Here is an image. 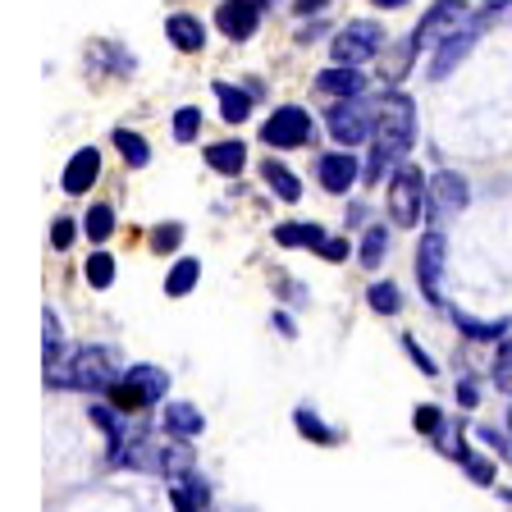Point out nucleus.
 I'll list each match as a JSON object with an SVG mask.
<instances>
[{"mask_svg": "<svg viewBox=\"0 0 512 512\" xmlns=\"http://www.w3.org/2000/svg\"><path fill=\"white\" fill-rule=\"evenodd\" d=\"M375 5H384V10H394V5H403V0H375Z\"/></svg>", "mask_w": 512, "mask_h": 512, "instance_id": "obj_44", "label": "nucleus"}, {"mask_svg": "<svg viewBox=\"0 0 512 512\" xmlns=\"http://www.w3.org/2000/svg\"><path fill=\"white\" fill-rule=\"evenodd\" d=\"M371 110L366 106H357V101H334L330 106V115H325V124H330V133H334V142L339 147H357V142H366L371 138Z\"/></svg>", "mask_w": 512, "mask_h": 512, "instance_id": "obj_8", "label": "nucleus"}, {"mask_svg": "<svg viewBox=\"0 0 512 512\" xmlns=\"http://www.w3.org/2000/svg\"><path fill=\"white\" fill-rule=\"evenodd\" d=\"M508 430H512V412H508Z\"/></svg>", "mask_w": 512, "mask_h": 512, "instance_id": "obj_45", "label": "nucleus"}, {"mask_svg": "<svg viewBox=\"0 0 512 512\" xmlns=\"http://www.w3.org/2000/svg\"><path fill=\"white\" fill-rule=\"evenodd\" d=\"M380 51H384V28L380 23H371V19L348 23V28L334 37V46H330L334 64H366V60H375Z\"/></svg>", "mask_w": 512, "mask_h": 512, "instance_id": "obj_5", "label": "nucleus"}, {"mask_svg": "<svg viewBox=\"0 0 512 512\" xmlns=\"http://www.w3.org/2000/svg\"><path fill=\"white\" fill-rule=\"evenodd\" d=\"M197 279H202V261H197V256H183V261H174L170 279H165V293H170V298H183V293L197 288Z\"/></svg>", "mask_w": 512, "mask_h": 512, "instance_id": "obj_23", "label": "nucleus"}, {"mask_svg": "<svg viewBox=\"0 0 512 512\" xmlns=\"http://www.w3.org/2000/svg\"><path fill=\"white\" fill-rule=\"evenodd\" d=\"M476 439H485V444H490L494 453H499V458H512V444H508V439H503L494 426H480V430H476Z\"/></svg>", "mask_w": 512, "mask_h": 512, "instance_id": "obj_37", "label": "nucleus"}, {"mask_svg": "<svg viewBox=\"0 0 512 512\" xmlns=\"http://www.w3.org/2000/svg\"><path fill=\"white\" fill-rule=\"evenodd\" d=\"M170 499H174V512H202L206 485L197 480V471H188V476L170 480Z\"/></svg>", "mask_w": 512, "mask_h": 512, "instance_id": "obj_17", "label": "nucleus"}, {"mask_svg": "<svg viewBox=\"0 0 512 512\" xmlns=\"http://www.w3.org/2000/svg\"><path fill=\"white\" fill-rule=\"evenodd\" d=\"M311 138V115L302 106H279L261 128V142L270 147H302Z\"/></svg>", "mask_w": 512, "mask_h": 512, "instance_id": "obj_9", "label": "nucleus"}, {"mask_svg": "<svg viewBox=\"0 0 512 512\" xmlns=\"http://www.w3.org/2000/svg\"><path fill=\"white\" fill-rule=\"evenodd\" d=\"M384 252H389V229H380V224H371L362 238V261L366 266H380Z\"/></svg>", "mask_w": 512, "mask_h": 512, "instance_id": "obj_30", "label": "nucleus"}, {"mask_svg": "<svg viewBox=\"0 0 512 512\" xmlns=\"http://www.w3.org/2000/svg\"><path fill=\"white\" fill-rule=\"evenodd\" d=\"M494 384H499L503 394L512 398V339H503L499 357H494Z\"/></svg>", "mask_w": 512, "mask_h": 512, "instance_id": "obj_33", "label": "nucleus"}, {"mask_svg": "<svg viewBox=\"0 0 512 512\" xmlns=\"http://www.w3.org/2000/svg\"><path fill=\"white\" fill-rule=\"evenodd\" d=\"M462 23H471L467 19V5H462V0H439L435 10L416 23V32L407 37V42H412V51H426V46H439L444 37H453Z\"/></svg>", "mask_w": 512, "mask_h": 512, "instance_id": "obj_6", "label": "nucleus"}, {"mask_svg": "<svg viewBox=\"0 0 512 512\" xmlns=\"http://www.w3.org/2000/svg\"><path fill=\"white\" fill-rule=\"evenodd\" d=\"M448 316L458 320V330L467 334V339H476V343H485V339H499L503 330H512V320H476V316H467V311H448Z\"/></svg>", "mask_w": 512, "mask_h": 512, "instance_id": "obj_22", "label": "nucleus"}, {"mask_svg": "<svg viewBox=\"0 0 512 512\" xmlns=\"http://www.w3.org/2000/svg\"><path fill=\"white\" fill-rule=\"evenodd\" d=\"M366 302H371V311H380V316H394V311L403 307V298H398V284H371Z\"/></svg>", "mask_w": 512, "mask_h": 512, "instance_id": "obj_31", "label": "nucleus"}, {"mask_svg": "<svg viewBox=\"0 0 512 512\" xmlns=\"http://www.w3.org/2000/svg\"><path fill=\"white\" fill-rule=\"evenodd\" d=\"M206 165L220 174H243L247 165V147L243 142H215V147H206Z\"/></svg>", "mask_w": 512, "mask_h": 512, "instance_id": "obj_19", "label": "nucleus"}, {"mask_svg": "<svg viewBox=\"0 0 512 512\" xmlns=\"http://www.w3.org/2000/svg\"><path fill=\"white\" fill-rule=\"evenodd\" d=\"M485 28H490V19H485V14H476V19L462 23L453 37H444V42L435 46V60H430V78H448V74H453V69L467 60V51L476 46V37H480Z\"/></svg>", "mask_w": 512, "mask_h": 512, "instance_id": "obj_7", "label": "nucleus"}, {"mask_svg": "<svg viewBox=\"0 0 512 512\" xmlns=\"http://www.w3.org/2000/svg\"><path fill=\"white\" fill-rule=\"evenodd\" d=\"M316 87L325 96H334V101H357L366 92V78L357 74V64H334V69H325L316 78Z\"/></svg>", "mask_w": 512, "mask_h": 512, "instance_id": "obj_13", "label": "nucleus"}, {"mask_svg": "<svg viewBox=\"0 0 512 512\" xmlns=\"http://www.w3.org/2000/svg\"><path fill=\"white\" fill-rule=\"evenodd\" d=\"M215 101H220V115L229 119V124H243L247 110H252V96L234 83H215Z\"/></svg>", "mask_w": 512, "mask_h": 512, "instance_id": "obj_20", "label": "nucleus"}, {"mask_svg": "<svg viewBox=\"0 0 512 512\" xmlns=\"http://www.w3.org/2000/svg\"><path fill=\"white\" fill-rule=\"evenodd\" d=\"M275 325H279V334H288V339H293V334H298V330H293V320H288L284 311H279V316H275Z\"/></svg>", "mask_w": 512, "mask_h": 512, "instance_id": "obj_43", "label": "nucleus"}, {"mask_svg": "<svg viewBox=\"0 0 512 512\" xmlns=\"http://www.w3.org/2000/svg\"><path fill=\"white\" fill-rule=\"evenodd\" d=\"M179 243H183V224H160L156 234H151V247H156V252H174Z\"/></svg>", "mask_w": 512, "mask_h": 512, "instance_id": "obj_34", "label": "nucleus"}, {"mask_svg": "<svg viewBox=\"0 0 512 512\" xmlns=\"http://www.w3.org/2000/svg\"><path fill=\"white\" fill-rule=\"evenodd\" d=\"M74 234H78V224H74V220H55V229H51V243L64 252V247L74 243Z\"/></svg>", "mask_w": 512, "mask_h": 512, "instance_id": "obj_38", "label": "nucleus"}, {"mask_svg": "<svg viewBox=\"0 0 512 512\" xmlns=\"http://www.w3.org/2000/svg\"><path fill=\"white\" fill-rule=\"evenodd\" d=\"M403 348L412 352V362L421 366V371H426V375H435V371H439V366H435V362H430V357H426V348H421V343H416L412 334H407V339H403Z\"/></svg>", "mask_w": 512, "mask_h": 512, "instance_id": "obj_39", "label": "nucleus"}, {"mask_svg": "<svg viewBox=\"0 0 512 512\" xmlns=\"http://www.w3.org/2000/svg\"><path fill=\"white\" fill-rule=\"evenodd\" d=\"M458 403H462V407H476V403H480V394H476V384H471V380L458 384Z\"/></svg>", "mask_w": 512, "mask_h": 512, "instance_id": "obj_41", "label": "nucleus"}, {"mask_svg": "<svg viewBox=\"0 0 512 512\" xmlns=\"http://www.w3.org/2000/svg\"><path fill=\"white\" fill-rule=\"evenodd\" d=\"M261 179H266L270 188H275V197H284V202H298V197H302V183H298V174H293V170H284L279 160H266V165H261Z\"/></svg>", "mask_w": 512, "mask_h": 512, "instance_id": "obj_24", "label": "nucleus"}, {"mask_svg": "<svg viewBox=\"0 0 512 512\" xmlns=\"http://www.w3.org/2000/svg\"><path fill=\"white\" fill-rule=\"evenodd\" d=\"M165 389H170V375L160 371V366L142 362V366H128V371L119 375V384L110 389V403H115L119 412H142V407L160 403Z\"/></svg>", "mask_w": 512, "mask_h": 512, "instance_id": "obj_3", "label": "nucleus"}, {"mask_svg": "<svg viewBox=\"0 0 512 512\" xmlns=\"http://www.w3.org/2000/svg\"><path fill=\"white\" fill-rule=\"evenodd\" d=\"M293 426H298L302 435L311 439V444H339V430L325 426V421H320L311 407H298V412H293Z\"/></svg>", "mask_w": 512, "mask_h": 512, "instance_id": "obj_25", "label": "nucleus"}, {"mask_svg": "<svg viewBox=\"0 0 512 512\" xmlns=\"http://www.w3.org/2000/svg\"><path fill=\"white\" fill-rule=\"evenodd\" d=\"M256 23H261V5L256 0H220V10H215V28L224 37H234V42L252 37Z\"/></svg>", "mask_w": 512, "mask_h": 512, "instance_id": "obj_12", "label": "nucleus"}, {"mask_svg": "<svg viewBox=\"0 0 512 512\" xmlns=\"http://www.w3.org/2000/svg\"><path fill=\"white\" fill-rule=\"evenodd\" d=\"M320 256H325V261H343V256H348V243H343V238H325Z\"/></svg>", "mask_w": 512, "mask_h": 512, "instance_id": "obj_40", "label": "nucleus"}, {"mask_svg": "<svg viewBox=\"0 0 512 512\" xmlns=\"http://www.w3.org/2000/svg\"><path fill=\"white\" fill-rule=\"evenodd\" d=\"M435 448L444 453V458H453V462H467V458H471V448L462 444V430L448 426V421H444V430L435 435Z\"/></svg>", "mask_w": 512, "mask_h": 512, "instance_id": "obj_29", "label": "nucleus"}, {"mask_svg": "<svg viewBox=\"0 0 512 512\" xmlns=\"http://www.w3.org/2000/svg\"><path fill=\"white\" fill-rule=\"evenodd\" d=\"M444 261H448V243L439 229H430L426 238H421V252H416V275H421V293H426L430 302H444V293H439V275H444Z\"/></svg>", "mask_w": 512, "mask_h": 512, "instance_id": "obj_10", "label": "nucleus"}, {"mask_svg": "<svg viewBox=\"0 0 512 512\" xmlns=\"http://www.w3.org/2000/svg\"><path fill=\"white\" fill-rule=\"evenodd\" d=\"M87 284H92V288H110V284H115V256H110V252H92V256H87Z\"/></svg>", "mask_w": 512, "mask_h": 512, "instance_id": "obj_28", "label": "nucleus"}, {"mask_svg": "<svg viewBox=\"0 0 512 512\" xmlns=\"http://www.w3.org/2000/svg\"><path fill=\"white\" fill-rule=\"evenodd\" d=\"M416 142V106L412 96L403 92H389L375 106V147H371V160H366V183L384 179L394 160H403Z\"/></svg>", "mask_w": 512, "mask_h": 512, "instance_id": "obj_1", "label": "nucleus"}, {"mask_svg": "<svg viewBox=\"0 0 512 512\" xmlns=\"http://www.w3.org/2000/svg\"><path fill=\"white\" fill-rule=\"evenodd\" d=\"M197 128H202V110L197 106H183L179 115H174V138L179 142H192L197 138Z\"/></svg>", "mask_w": 512, "mask_h": 512, "instance_id": "obj_32", "label": "nucleus"}, {"mask_svg": "<svg viewBox=\"0 0 512 512\" xmlns=\"http://www.w3.org/2000/svg\"><path fill=\"white\" fill-rule=\"evenodd\" d=\"M96 174H101V156H96V147H83L69 165H64V192H69V197L87 192L96 183Z\"/></svg>", "mask_w": 512, "mask_h": 512, "instance_id": "obj_14", "label": "nucleus"}, {"mask_svg": "<svg viewBox=\"0 0 512 512\" xmlns=\"http://www.w3.org/2000/svg\"><path fill=\"white\" fill-rule=\"evenodd\" d=\"M330 0H298V14H316V10H325Z\"/></svg>", "mask_w": 512, "mask_h": 512, "instance_id": "obj_42", "label": "nucleus"}, {"mask_svg": "<svg viewBox=\"0 0 512 512\" xmlns=\"http://www.w3.org/2000/svg\"><path fill=\"white\" fill-rule=\"evenodd\" d=\"M426 197H430V183L421 179V170L416 165H398L394 179H389V215H394V224L412 229L421 220V211H426Z\"/></svg>", "mask_w": 512, "mask_h": 512, "instance_id": "obj_4", "label": "nucleus"}, {"mask_svg": "<svg viewBox=\"0 0 512 512\" xmlns=\"http://www.w3.org/2000/svg\"><path fill=\"white\" fill-rule=\"evenodd\" d=\"M352 179H357V156H348V151L320 156V188L325 192H348Z\"/></svg>", "mask_w": 512, "mask_h": 512, "instance_id": "obj_15", "label": "nucleus"}, {"mask_svg": "<svg viewBox=\"0 0 512 512\" xmlns=\"http://www.w3.org/2000/svg\"><path fill=\"white\" fill-rule=\"evenodd\" d=\"M275 243L279 247H325V229L320 224H279L275 229Z\"/></svg>", "mask_w": 512, "mask_h": 512, "instance_id": "obj_21", "label": "nucleus"}, {"mask_svg": "<svg viewBox=\"0 0 512 512\" xmlns=\"http://www.w3.org/2000/svg\"><path fill=\"white\" fill-rule=\"evenodd\" d=\"M165 32H170V42L179 46V51H202L206 46V28L192 14H174L170 23H165Z\"/></svg>", "mask_w": 512, "mask_h": 512, "instance_id": "obj_18", "label": "nucleus"}, {"mask_svg": "<svg viewBox=\"0 0 512 512\" xmlns=\"http://www.w3.org/2000/svg\"><path fill=\"white\" fill-rule=\"evenodd\" d=\"M458 211H467V179L453 170H439L430 179V220H448Z\"/></svg>", "mask_w": 512, "mask_h": 512, "instance_id": "obj_11", "label": "nucleus"}, {"mask_svg": "<svg viewBox=\"0 0 512 512\" xmlns=\"http://www.w3.org/2000/svg\"><path fill=\"white\" fill-rule=\"evenodd\" d=\"M83 234L92 238V243H106V238L115 234V211H110V206H92L83 220Z\"/></svg>", "mask_w": 512, "mask_h": 512, "instance_id": "obj_27", "label": "nucleus"}, {"mask_svg": "<svg viewBox=\"0 0 512 512\" xmlns=\"http://www.w3.org/2000/svg\"><path fill=\"white\" fill-rule=\"evenodd\" d=\"M416 430H421V435H439V430H444V412H439V407H421V412H416Z\"/></svg>", "mask_w": 512, "mask_h": 512, "instance_id": "obj_36", "label": "nucleus"}, {"mask_svg": "<svg viewBox=\"0 0 512 512\" xmlns=\"http://www.w3.org/2000/svg\"><path fill=\"white\" fill-rule=\"evenodd\" d=\"M115 147L124 151V160H128V165H133V170H142V165H147V160H151L147 138H138L133 128H115Z\"/></svg>", "mask_w": 512, "mask_h": 512, "instance_id": "obj_26", "label": "nucleus"}, {"mask_svg": "<svg viewBox=\"0 0 512 512\" xmlns=\"http://www.w3.org/2000/svg\"><path fill=\"white\" fill-rule=\"evenodd\" d=\"M462 467H467V476H471V485H494V467L485 458H476V453H471L467 462H462Z\"/></svg>", "mask_w": 512, "mask_h": 512, "instance_id": "obj_35", "label": "nucleus"}, {"mask_svg": "<svg viewBox=\"0 0 512 512\" xmlns=\"http://www.w3.org/2000/svg\"><path fill=\"white\" fill-rule=\"evenodd\" d=\"M51 389H83V394H101V389H115L119 384V352L106 343H92V348L69 352L64 362L51 366Z\"/></svg>", "mask_w": 512, "mask_h": 512, "instance_id": "obj_2", "label": "nucleus"}, {"mask_svg": "<svg viewBox=\"0 0 512 512\" xmlns=\"http://www.w3.org/2000/svg\"><path fill=\"white\" fill-rule=\"evenodd\" d=\"M202 426H206V416L197 412L192 403H165V430H170L174 439L202 435Z\"/></svg>", "mask_w": 512, "mask_h": 512, "instance_id": "obj_16", "label": "nucleus"}]
</instances>
